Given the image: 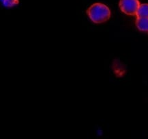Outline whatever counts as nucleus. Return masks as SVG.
Segmentation results:
<instances>
[{
  "label": "nucleus",
  "mask_w": 148,
  "mask_h": 139,
  "mask_svg": "<svg viewBox=\"0 0 148 139\" xmlns=\"http://www.w3.org/2000/svg\"><path fill=\"white\" fill-rule=\"evenodd\" d=\"M87 14L95 24H102L109 19L111 11L104 3H95L88 9Z\"/></svg>",
  "instance_id": "f257e3e1"
},
{
  "label": "nucleus",
  "mask_w": 148,
  "mask_h": 139,
  "mask_svg": "<svg viewBox=\"0 0 148 139\" xmlns=\"http://www.w3.org/2000/svg\"><path fill=\"white\" fill-rule=\"evenodd\" d=\"M119 8L123 12L127 15H136L138 8L140 6L138 0H120Z\"/></svg>",
  "instance_id": "f03ea898"
},
{
  "label": "nucleus",
  "mask_w": 148,
  "mask_h": 139,
  "mask_svg": "<svg viewBox=\"0 0 148 139\" xmlns=\"http://www.w3.org/2000/svg\"><path fill=\"white\" fill-rule=\"evenodd\" d=\"M136 26L140 31L148 32V17H137Z\"/></svg>",
  "instance_id": "7ed1b4c3"
},
{
  "label": "nucleus",
  "mask_w": 148,
  "mask_h": 139,
  "mask_svg": "<svg viewBox=\"0 0 148 139\" xmlns=\"http://www.w3.org/2000/svg\"><path fill=\"white\" fill-rule=\"evenodd\" d=\"M137 17H148V3H142L138 7L137 12Z\"/></svg>",
  "instance_id": "20e7f679"
},
{
  "label": "nucleus",
  "mask_w": 148,
  "mask_h": 139,
  "mask_svg": "<svg viewBox=\"0 0 148 139\" xmlns=\"http://www.w3.org/2000/svg\"><path fill=\"white\" fill-rule=\"evenodd\" d=\"M1 2L5 7L11 8L18 5L19 1L18 0H1Z\"/></svg>",
  "instance_id": "39448f33"
}]
</instances>
